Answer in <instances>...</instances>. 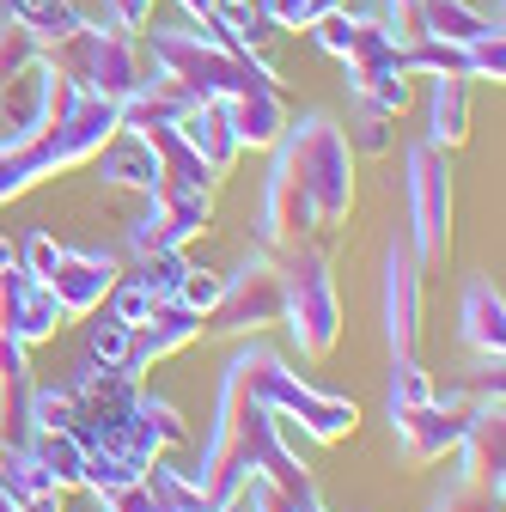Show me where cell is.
Instances as JSON below:
<instances>
[{
    "label": "cell",
    "instance_id": "obj_1",
    "mask_svg": "<svg viewBox=\"0 0 506 512\" xmlns=\"http://www.w3.org/2000/svg\"><path fill=\"white\" fill-rule=\"evenodd\" d=\"M244 476H263L269 488L281 494H305L318 488V476H311V464L287 445L281 421L250 397V384L238 378V366L226 360V378H220V409H214V427H208V452H202V476L196 488L214 500H226Z\"/></svg>",
    "mask_w": 506,
    "mask_h": 512
},
{
    "label": "cell",
    "instance_id": "obj_2",
    "mask_svg": "<svg viewBox=\"0 0 506 512\" xmlns=\"http://www.w3.org/2000/svg\"><path fill=\"white\" fill-rule=\"evenodd\" d=\"M196 25L202 31H153V68L171 74L189 98L226 104V98H244V92L281 86L263 55H244L238 43H226V31L214 25V13L196 19Z\"/></svg>",
    "mask_w": 506,
    "mask_h": 512
},
{
    "label": "cell",
    "instance_id": "obj_3",
    "mask_svg": "<svg viewBox=\"0 0 506 512\" xmlns=\"http://www.w3.org/2000/svg\"><path fill=\"white\" fill-rule=\"evenodd\" d=\"M275 153L299 177L318 232H342L348 214H354V147H348V135L330 116H305V122H287Z\"/></svg>",
    "mask_w": 506,
    "mask_h": 512
},
{
    "label": "cell",
    "instance_id": "obj_4",
    "mask_svg": "<svg viewBox=\"0 0 506 512\" xmlns=\"http://www.w3.org/2000/svg\"><path fill=\"white\" fill-rule=\"evenodd\" d=\"M232 366H238V378L250 384V397H257L281 427H299V433H311L318 445L354 439L360 409H354L348 397H330V391H318V384H305L299 372H287L281 354H269V348H244V354H232Z\"/></svg>",
    "mask_w": 506,
    "mask_h": 512
},
{
    "label": "cell",
    "instance_id": "obj_5",
    "mask_svg": "<svg viewBox=\"0 0 506 512\" xmlns=\"http://www.w3.org/2000/svg\"><path fill=\"white\" fill-rule=\"evenodd\" d=\"M281 263V324L293 330L305 360H330L342 342V299H336V275H330V250L324 244H287L269 250Z\"/></svg>",
    "mask_w": 506,
    "mask_h": 512
},
{
    "label": "cell",
    "instance_id": "obj_6",
    "mask_svg": "<svg viewBox=\"0 0 506 512\" xmlns=\"http://www.w3.org/2000/svg\"><path fill=\"white\" fill-rule=\"evenodd\" d=\"M43 61L68 80V86H80V92H92V98H110V104H122V98H135L141 86H147V61H141V49H135V37L129 31H116V25H74L61 43H49L43 49Z\"/></svg>",
    "mask_w": 506,
    "mask_h": 512
},
{
    "label": "cell",
    "instance_id": "obj_7",
    "mask_svg": "<svg viewBox=\"0 0 506 512\" xmlns=\"http://www.w3.org/2000/svg\"><path fill=\"white\" fill-rule=\"evenodd\" d=\"M214 189L220 183H202V177H159L147 189V214L129 226V250L147 256V250H183L189 238H202L214 226Z\"/></svg>",
    "mask_w": 506,
    "mask_h": 512
},
{
    "label": "cell",
    "instance_id": "obj_8",
    "mask_svg": "<svg viewBox=\"0 0 506 512\" xmlns=\"http://www.w3.org/2000/svg\"><path fill=\"white\" fill-rule=\"evenodd\" d=\"M409 232H415V263L433 269L452 244V165L433 141L409 147Z\"/></svg>",
    "mask_w": 506,
    "mask_h": 512
},
{
    "label": "cell",
    "instance_id": "obj_9",
    "mask_svg": "<svg viewBox=\"0 0 506 512\" xmlns=\"http://www.w3.org/2000/svg\"><path fill=\"white\" fill-rule=\"evenodd\" d=\"M269 324H281V263L257 250L226 275L220 305L202 317V336H257Z\"/></svg>",
    "mask_w": 506,
    "mask_h": 512
},
{
    "label": "cell",
    "instance_id": "obj_10",
    "mask_svg": "<svg viewBox=\"0 0 506 512\" xmlns=\"http://www.w3.org/2000/svg\"><path fill=\"white\" fill-rule=\"evenodd\" d=\"M61 324H68V317H61L49 281H37L25 263L0 269V336H13L25 348H43V342H55Z\"/></svg>",
    "mask_w": 506,
    "mask_h": 512
},
{
    "label": "cell",
    "instance_id": "obj_11",
    "mask_svg": "<svg viewBox=\"0 0 506 512\" xmlns=\"http://www.w3.org/2000/svg\"><path fill=\"white\" fill-rule=\"evenodd\" d=\"M421 311H427V269L415 263L409 244H391V256H385V342H391V354L421 348Z\"/></svg>",
    "mask_w": 506,
    "mask_h": 512
},
{
    "label": "cell",
    "instance_id": "obj_12",
    "mask_svg": "<svg viewBox=\"0 0 506 512\" xmlns=\"http://www.w3.org/2000/svg\"><path fill=\"white\" fill-rule=\"evenodd\" d=\"M116 281H122L116 256H104V250H68V244H61V263L49 275V293H55L61 317H92V311H104V299H110Z\"/></svg>",
    "mask_w": 506,
    "mask_h": 512
},
{
    "label": "cell",
    "instance_id": "obj_13",
    "mask_svg": "<svg viewBox=\"0 0 506 512\" xmlns=\"http://www.w3.org/2000/svg\"><path fill=\"white\" fill-rule=\"evenodd\" d=\"M391 427H397V458H403L409 470H427V464H439V458L458 452V439H464V403L433 397V403L409 409V415L391 421Z\"/></svg>",
    "mask_w": 506,
    "mask_h": 512
},
{
    "label": "cell",
    "instance_id": "obj_14",
    "mask_svg": "<svg viewBox=\"0 0 506 512\" xmlns=\"http://www.w3.org/2000/svg\"><path fill=\"white\" fill-rule=\"evenodd\" d=\"M458 482L476 488H500V464H506V409L500 397H476L464 409V439H458Z\"/></svg>",
    "mask_w": 506,
    "mask_h": 512
},
{
    "label": "cell",
    "instance_id": "obj_15",
    "mask_svg": "<svg viewBox=\"0 0 506 512\" xmlns=\"http://www.w3.org/2000/svg\"><path fill=\"white\" fill-rule=\"evenodd\" d=\"M55 104H61V74L49 68V61H31V68L0 92V116H7V135L0 141H31L37 128L55 116Z\"/></svg>",
    "mask_w": 506,
    "mask_h": 512
},
{
    "label": "cell",
    "instance_id": "obj_16",
    "mask_svg": "<svg viewBox=\"0 0 506 512\" xmlns=\"http://www.w3.org/2000/svg\"><path fill=\"white\" fill-rule=\"evenodd\" d=\"M189 342H202V311H189V305H159L147 324H135V336H129V372H153L159 360H171V354H183Z\"/></svg>",
    "mask_w": 506,
    "mask_h": 512
},
{
    "label": "cell",
    "instance_id": "obj_17",
    "mask_svg": "<svg viewBox=\"0 0 506 512\" xmlns=\"http://www.w3.org/2000/svg\"><path fill=\"white\" fill-rule=\"evenodd\" d=\"M31 397H37L31 348L0 336V445H31Z\"/></svg>",
    "mask_w": 506,
    "mask_h": 512
},
{
    "label": "cell",
    "instance_id": "obj_18",
    "mask_svg": "<svg viewBox=\"0 0 506 512\" xmlns=\"http://www.w3.org/2000/svg\"><path fill=\"white\" fill-rule=\"evenodd\" d=\"M177 135L202 153V165H208L214 177H226V171L238 165V153H244L238 135H232V122H226V110H220L214 98H196V104H189V110L177 116Z\"/></svg>",
    "mask_w": 506,
    "mask_h": 512
},
{
    "label": "cell",
    "instance_id": "obj_19",
    "mask_svg": "<svg viewBox=\"0 0 506 512\" xmlns=\"http://www.w3.org/2000/svg\"><path fill=\"white\" fill-rule=\"evenodd\" d=\"M226 110V122H232V135H238V147H275L281 135H287V98H281V86H269V92H244V98H226L220 104Z\"/></svg>",
    "mask_w": 506,
    "mask_h": 512
},
{
    "label": "cell",
    "instance_id": "obj_20",
    "mask_svg": "<svg viewBox=\"0 0 506 512\" xmlns=\"http://www.w3.org/2000/svg\"><path fill=\"white\" fill-rule=\"evenodd\" d=\"M464 348L476 360H500L506 354V299L494 281H470L464 287Z\"/></svg>",
    "mask_w": 506,
    "mask_h": 512
},
{
    "label": "cell",
    "instance_id": "obj_21",
    "mask_svg": "<svg viewBox=\"0 0 506 512\" xmlns=\"http://www.w3.org/2000/svg\"><path fill=\"white\" fill-rule=\"evenodd\" d=\"M427 141H433L439 153H452V147L470 141V80H464V74H439V80H433Z\"/></svg>",
    "mask_w": 506,
    "mask_h": 512
},
{
    "label": "cell",
    "instance_id": "obj_22",
    "mask_svg": "<svg viewBox=\"0 0 506 512\" xmlns=\"http://www.w3.org/2000/svg\"><path fill=\"white\" fill-rule=\"evenodd\" d=\"M31 458L49 470V482L68 494V488H86V445L74 427H31Z\"/></svg>",
    "mask_w": 506,
    "mask_h": 512
},
{
    "label": "cell",
    "instance_id": "obj_23",
    "mask_svg": "<svg viewBox=\"0 0 506 512\" xmlns=\"http://www.w3.org/2000/svg\"><path fill=\"white\" fill-rule=\"evenodd\" d=\"M98 171H104V183H116V189H141V196L165 177V171H159V153H153L141 135H129V141L116 135V141L98 153Z\"/></svg>",
    "mask_w": 506,
    "mask_h": 512
},
{
    "label": "cell",
    "instance_id": "obj_24",
    "mask_svg": "<svg viewBox=\"0 0 506 512\" xmlns=\"http://www.w3.org/2000/svg\"><path fill=\"white\" fill-rule=\"evenodd\" d=\"M214 25L226 31V43H238L244 55H263V61H269V49H275V37H281V25L257 7V0H220V7H214Z\"/></svg>",
    "mask_w": 506,
    "mask_h": 512
},
{
    "label": "cell",
    "instance_id": "obj_25",
    "mask_svg": "<svg viewBox=\"0 0 506 512\" xmlns=\"http://www.w3.org/2000/svg\"><path fill=\"white\" fill-rule=\"evenodd\" d=\"M488 31H500V13L482 19V13H470V0H421V37L476 43V37H488Z\"/></svg>",
    "mask_w": 506,
    "mask_h": 512
},
{
    "label": "cell",
    "instance_id": "obj_26",
    "mask_svg": "<svg viewBox=\"0 0 506 512\" xmlns=\"http://www.w3.org/2000/svg\"><path fill=\"white\" fill-rule=\"evenodd\" d=\"M0 494H7L13 506L19 500H37V494H61L49 482V470L31 458V445H0Z\"/></svg>",
    "mask_w": 506,
    "mask_h": 512
},
{
    "label": "cell",
    "instance_id": "obj_27",
    "mask_svg": "<svg viewBox=\"0 0 506 512\" xmlns=\"http://www.w3.org/2000/svg\"><path fill=\"white\" fill-rule=\"evenodd\" d=\"M31 61H43V37L7 7V19H0V92H7V86L31 68Z\"/></svg>",
    "mask_w": 506,
    "mask_h": 512
},
{
    "label": "cell",
    "instance_id": "obj_28",
    "mask_svg": "<svg viewBox=\"0 0 506 512\" xmlns=\"http://www.w3.org/2000/svg\"><path fill=\"white\" fill-rule=\"evenodd\" d=\"M348 86H354L360 104H378V110H391V116L409 110V74L403 68H348Z\"/></svg>",
    "mask_w": 506,
    "mask_h": 512
},
{
    "label": "cell",
    "instance_id": "obj_29",
    "mask_svg": "<svg viewBox=\"0 0 506 512\" xmlns=\"http://www.w3.org/2000/svg\"><path fill=\"white\" fill-rule=\"evenodd\" d=\"M147 494H153V512H214L196 482L177 476V470H165V458L147 470Z\"/></svg>",
    "mask_w": 506,
    "mask_h": 512
},
{
    "label": "cell",
    "instance_id": "obj_30",
    "mask_svg": "<svg viewBox=\"0 0 506 512\" xmlns=\"http://www.w3.org/2000/svg\"><path fill=\"white\" fill-rule=\"evenodd\" d=\"M433 397L439 391H433V378L421 372V360L415 354H391V421H403L409 409H421Z\"/></svg>",
    "mask_w": 506,
    "mask_h": 512
},
{
    "label": "cell",
    "instance_id": "obj_31",
    "mask_svg": "<svg viewBox=\"0 0 506 512\" xmlns=\"http://www.w3.org/2000/svg\"><path fill=\"white\" fill-rule=\"evenodd\" d=\"M391 110H378V104H360L354 98V122L342 128V135H348V147L354 153H366V159H378V153H391Z\"/></svg>",
    "mask_w": 506,
    "mask_h": 512
},
{
    "label": "cell",
    "instance_id": "obj_32",
    "mask_svg": "<svg viewBox=\"0 0 506 512\" xmlns=\"http://www.w3.org/2000/svg\"><path fill=\"white\" fill-rule=\"evenodd\" d=\"M104 305H110L122 324L135 330V324H147V317H153L159 305H171V299H165V293H153V287H147V281H135V275H122V281L110 287V299H104Z\"/></svg>",
    "mask_w": 506,
    "mask_h": 512
},
{
    "label": "cell",
    "instance_id": "obj_33",
    "mask_svg": "<svg viewBox=\"0 0 506 512\" xmlns=\"http://www.w3.org/2000/svg\"><path fill=\"white\" fill-rule=\"evenodd\" d=\"M129 324H122L116 311H104V324H92V342H86V360L98 366H129Z\"/></svg>",
    "mask_w": 506,
    "mask_h": 512
},
{
    "label": "cell",
    "instance_id": "obj_34",
    "mask_svg": "<svg viewBox=\"0 0 506 512\" xmlns=\"http://www.w3.org/2000/svg\"><path fill=\"white\" fill-rule=\"evenodd\" d=\"M183 250H147V256H135V281H147L153 293H177V281H183Z\"/></svg>",
    "mask_w": 506,
    "mask_h": 512
},
{
    "label": "cell",
    "instance_id": "obj_35",
    "mask_svg": "<svg viewBox=\"0 0 506 512\" xmlns=\"http://www.w3.org/2000/svg\"><path fill=\"white\" fill-rule=\"evenodd\" d=\"M220 293H226V275H214V269H196V263H189L171 299H177V305H189V311H202V317H208V311L220 305Z\"/></svg>",
    "mask_w": 506,
    "mask_h": 512
},
{
    "label": "cell",
    "instance_id": "obj_36",
    "mask_svg": "<svg viewBox=\"0 0 506 512\" xmlns=\"http://www.w3.org/2000/svg\"><path fill=\"white\" fill-rule=\"evenodd\" d=\"M470 49V80H506V37L500 31H488V37H476V43H464Z\"/></svg>",
    "mask_w": 506,
    "mask_h": 512
},
{
    "label": "cell",
    "instance_id": "obj_37",
    "mask_svg": "<svg viewBox=\"0 0 506 512\" xmlns=\"http://www.w3.org/2000/svg\"><path fill=\"white\" fill-rule=\"evenodd\" d=\"M433 512H500V488H476V482H458L452 494H439Z\"/></svg>",
    "mask_w": 506,
    "mask_h": 512
},
{
    "label": "cell",
    "instance_id": "obj_38",
    "mask_svg": "<svg viewBox=\"0 0 506 512\" xmlns=\"http://www.w3.org/2000/svg\"><path fill=\"white\" fill-rule=\"evenodd\" d=\"M104 25H116V31H147L153 25V0H104Z\"/></svg>",
    "mask_w": 506,
    "mask_h": 512
},
{
    "label": "cell",
    "instance_id": "obj_39",
    "mask_svg": "<svg viewBox=\"0 0 506 512\" xmlns=\"http://www.w3.org/2000/svg\"><path fill=\"white\" fill-rule=\"evenodd\" d=\"M19 263H25L37 281H49V275H55V263H61V244H55L49 232H31V238H25V250H19Z\"/></svg>",
    "mask_w": 506,
    "mask_h": 512
},
{
    "label": "cell",
    "instance_id": "obj_40",
    "mask_svg": "<svg viewBox=\"0 0 506 512\" xmlns=\"http://www.w3.org/2000/svg\"><path fill=\"white\" fill-rule=\"evenodd\" d=\"M378 19H385V31L397 43H415L421 37V0H385V13H378Z\"/></svg>",
    "mask_w": 506,
    "mask_h": 512
},
{
    "label": "cell",
    "instance_id": "obj_41",
    "mask_svg": "<svg viewBox=\"0 0 506 512\" xmlns=\"http://www.w3.org/2000/svg\"><path fill=\"white\" fill-rule=\"evenodd\" d=\"M342 7H348V0H305V7H299V31H311L318 19H330V13H342Z\"/></svg>",
    "mask_w": 506,
    "mask_h": 512
},
{
    "label": "cell",
    "instance_id": "obj_42",
    "mask_svg": "<svg viewBox=\"0 0 506 512\" xmlns=\"http://www.w3.org/2000/svg\"><path fill=\"white\" fill-rule=\"evenodd\" d=\"M13 512H61V494H37V500H19Z\"/></svg>",
    "mask_w": 506,
    "mask_h": 512
},
{
    "label": "cell",
    "instance_id": "obj_43",
    "mask_svg": "<svg viewBox=\"0 0 506 512\" xmlns=\"http://www.w3.org/2000/svg\"><path fill=\"white\" fill-rule=\"evenodd\" d=\"M214 7H220V0H183V13H189V19H208Z\"/></svg>",
    "mask_w": 506,
    "mask_h": 512
},
{
    "label": "cell",
    "instance_id": "obj_44",
    "mask_svg": "<svg viewBox=\"0 0 506 512\" xmlns=\"http://www.w3.org/2000/svg\"><path fill=\"white\" fill-rule=\"evenodd\" d=\"M7 263H19V244H13L7 232H0V269H7Z\"/></svg>",
    "mask_w": 506,
    "mask_h": 512
},
{
    "label": "cell",
    "instance_id": "obj_45",
    "mask_svg": "<svg viewBox=\"0 0 506 512\" xmlns=\"http://www.w3.org/2000/svg\"><path fill=\"white\" fill-rule=\"evenodd\" d=\"M0 512H13V500H7V494H0Z\"/></svg>",
    "mask_w": 506,
    "mask_h": 512
}]
</instances>
